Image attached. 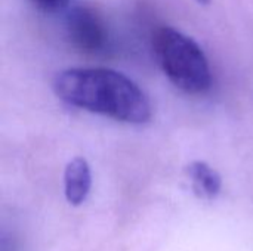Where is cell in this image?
Masks as SVG:
<instances>
[{
    "label": "cell",
    "mask_w": 253,
    "mask_h": 251,
    "mask_svg": "<svg viewBox=\"0 0 253 251\" xmlns=\"http://www.w3.org/2000/svg\"><path fill=\"white\" fill-rule=\"evenodd\" d=\"M52 87L62 102L120 123L144 124L151 118L145 92L116 70L68 68L55 75Z\"/></svg>",
    "instance_id": "obj_1"
},
{
    "label": "cell",
    "mask_w": 253,
    "mask_h": 251,
    "mask_svg": "<svg viewBox=\"0 0 253 251\" xmlns=\"http://www.w3.org/2000/svg\"><path fill=\"white\" fill-rule=\"evenodd\" d=\"M157 64L169 81L188 95H203L212 86V71L200 44L173 27H159L151 36Z\"/></svg>",
    "instance_id": "obj_2"
},
{
    "label": "cell",
    "mask_w": 253,
    "mask_h": 251,
    "mask_svg": "<svg viewBox=\"0 0 253 251\" xmlns=\"http://www.w3.org/2000/svg\"><path fill=\"white\" fill-rule=\"evenodd\" d=\"M71 44L86 55L108 52L111 36L104 15L90 4H79L70 9L65 22Z\"/></svg>",
    "instance_id": "obj_3"
},
{
    "label": "cell",
    "mask_w": 253,
    "mask_h": 251,
    "mask_svg": "<svg viewBox=\"0 0 253 251\" xmlns=\"http://www.w3.org/2000/svg\"><path fill=\"white\" fill-rule=\"evenodd\" d=\"M92 188L90 166L83 157H74L68 161L64 172V194L67 201L77 207L82 206Z\"/></svg>",
    "instance_id": "obj_4"
},
{
    "label": "cell",
    "mask_w": 253,
    "mask_h": 251,
    "mask_svg": "<svg viewBox=\"0 0 253 251\" xmlns=\"http://www.w3.org/2000/svg\"><path fill=\"white\" fill-rule=\"evenodd\" d=\"M187 175L191 182L194 194L208 201H213L222 189V179L219 173L206 161L196 160L187 166Z\"/></svg>",
    "instance_id": "obj_5"
},
{
    "label": "cell",
    "mask_w": 253,
    "mask_h": 251,
    "mask_svg": "<svg viewBox=\"0 0 253 251\" xmlns=\"http://www.w3.org/2000/svg\"><path fill=\"white\" fill-rule=\"evenodd\" d=\"M33 6L46 13H58L70 6L71 0H30Z\"/></svg>",
    "instance_id": "obj_6"
},
{
    "label": "cell",
    "mask_w": 253,
    "mask_h": 251,
    "mask_svg": "<svg viewBox=\"0 0 253 251\" xmlns=\"http://www.w3.org/2000/svg\"><path fill=\"white\" fill-rule=\"evenodd\" d=\"M197 3H200V4H203V6H206V4H209L211 3V0H196Z\"/></svg>",
    "instance_id": "obj_7"
}]
</instances>
